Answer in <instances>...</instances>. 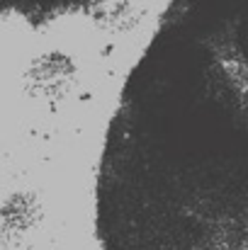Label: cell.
Masks as SVG:
<instances>
[{
    "mask_svg": "<svg viewBox=\"0 0 248 250\" xmlns=\"http://www.w3.org/2000/svg\"><path fill=\"white\" fill-rule=\"evenodd\" d=\"M102 2H110V0H0V15L44 22V20H56L64 15L97 7Z\"/></svg>",
    "mask_w": 248,
    "mask_h": 250,
    "instance_id": "2",
    "label": "cell"
},
{
    "mask_svg": "<svg viewBox=\"0 0 248 250\" xmlns=\"http://www.w3.org/2000/svg\"><path fill=\"white\" fill-rule=\"evenodd\" d=\"M100 250H248V0H168L110 117Z\"/></svg>",
    "mask_w": 248,
    "mask_h": 250,
    "instance_id": "1",
    "label": "cell"
}]
</instances>
